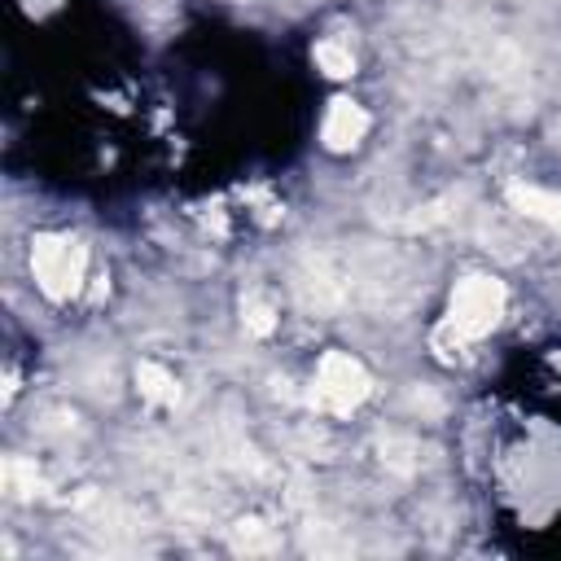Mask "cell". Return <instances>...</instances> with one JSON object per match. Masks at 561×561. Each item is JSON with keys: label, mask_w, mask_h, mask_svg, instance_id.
I'll use <instances>...</instances> for the list:
<instances>
[{"label": "cell", "mask_w": 561, "mask_h": 561, "mask_svg": "<svg viewBox=\"0 0 561 561\" xmlns=\"http://www.w3.org/2000/svg\"><path fill=\"white\" fill-rule=\"evenodd\" d=\"M32 263H36V272H40V286H45L49 295H58V299L80 286V250H71L67 241H45Z\"/></svg>", "instance_id": "obj_1"}, {"label": "cell", "mask_w": 561, "mask_h": 561, "mask_svg": "<svg viewBox=\"0 0 561 561\" xmlns=\"http://www.w3.org/2000/svg\"><path fill=\"white\" fill-rule=\"evenodd\" d=\"M321 391L343 408V404H356L365 395V373L351 365V360H330L325 365V378H321Z\"/></svg>", "instance_id": "obj_3"}, {"label": "cell", "mask_w": 561, "mask_h": 561, "mask_svg": "<svg viewBox=\"0 0 561 561\" xmlns=\"http://www.w3.org/2000/svg\"><path fill=\"white\" fill-rule=\"evenodd\" d=\"M496 308H500V295L487 286V280H474V286L461 290L456 317H452V321H456L465 334H482V330L496 321Z\"/></svg>", "instance_id": "obj_2"}, {"label": "cell", "mask_w": 561, "mask_h": 561, "mask_svg": "<svg viewBox=\"0 0 561 561\" xmlns=\"http://www.w3.org/2000/svg\"><path fill=\"white\" fill-rule=\"evenodd\" d=\"M517 202L526 206V215H544V219L561 224V198H544V193L526 189V193H517Z\"/></svg>", "instance_id": "obj_5"}, {"label": "cell", "mask_w": 561, "mask_h": 561, "mask_svg": "<svg viewBox=\"0 0 561 561\" xmlns=\"http://www.w3.org/2000/svg\"><path fill=\"white\" fill-rule=\"evenodd\" d=\"M360 132H365V115H360L351 102H338L334 115H330V123H325V136H330L334 145H356Z\"/></svg>", "instance_id": "obj_4"}]
</instances>
